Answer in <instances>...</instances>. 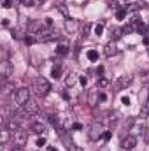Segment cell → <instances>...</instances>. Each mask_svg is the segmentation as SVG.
<instances>
[{"label":"cell","mask_w":149,"mask_h":151,"mask_svg":"<svg viewBox=\"0 0 149 151\" xmlns=\"http://www.w3.org/2000/svg\"><path fill=\"white\" fill-rule=\"evenodd\" d=\"M102 32H104V25H97L95 27V35H102Z\"/></svg>","instance_id":"cell-35"},{"label":"cell","mask_w":149,"mask_h":151,"mask_svg":"<svg viewBox=\"0 0 149 151\" xmlns=\"http://www.w3.org/2000/svg\"><path fill=\"white\" fill-rule=\"evenodd\" d=\"M21 107L25 109V113H28L30 116H32V114H37V113H39V104L35 102V100H32V99H30L27 104H23Z\"/></svg>","instance_id":"cell-11"},{"label":"cell","mask_w":149,"mask_h":151,"mask_svg":"<svg viewBox=\"0 0 149 151\" xmlns=\"http://www.w3.org/2000/svg\"><path fill=\"white\" fill-rule=\"evenodd\" d=\"M11 137H12V132L7 130V128H4L2 130V135H0V146H7V142H9Z\"/></svg>","instance_id":"cell-15"},{"label":"cell","mask_w":149,"mask_h":151,"mask_svg":"<svg viewBox=\"0 0 149 151\" xmlns=\"http://www.w3.org/2000/svg\"><path fill=\"white\" fill-rule=\"evenodd\" d=\"M47 151H58V150H56V148H53V146H49V148H47Z\"/></svg>","instance_id":"cell-47"},{"label":"cell","mask_w":149,"mask_h":151,"mask_svg":"<svg viewBox=\"0 0 149 151\" xmlns=\"http://www.w3.org/2000/svg\"><path fill=\"white\" fill-rule=\"evenodd\" d=\"M34 84H35V90H37V93L40 97H46V95L51 91V84H49V81L44 79V77H37Z\"/></svg>","instance_id":"cell-3"},{"label":"cell","mask_w":149,"mask_h":151,"mask_svg":"<svg viewBox=\"0 0 149 151\" xmlns=\"http://www.w3.org/2000/svg\"><path fill=\"white\" fill-rule=\"evenodd\" d=\"M144 130H146V125H144V119H142V118H140V119L132 121V125H130V128H128L130 135H133V137L142 135V134H144Z\"/></svg>","instance_id":"cell-5"},{"label":"cell","mask_w":149,"mask_h":151,"mask_svg":"<svg viewBox=\"0 0 149 151\" xmlns=\"http://www.w3.org/2000/svg\"><path fill=\"white\" fill-rule=\"evenodd\" d=\"M97 74H98V76L104 74V67H98V69H97Z\"/></svg>","instance_id":"cell-44"},{"label":"cell","mask_w":149,"mask_h":151,"mask_svg":"<svg viewBox=\"0 0 149 151\" xmlns=\"http://www.w3.org/2000/svg\"><path fill=\"white\" fill-rule=\"evenodd\" d=\"M25 42H27L28 46H32V44H35V42H37V39L34 37V35H28V37L25 39Z\"/></svg>","instance_id":"cell-33"},{"label":"cell","mask_w":149,"mask_h":151,"mask_svg":"<svg viewBox=\"0 0 149 151\" xmlns=\"http://www.w3.org/2000/svg\"><path fill=\"white\" fill-rule=\"evenodd\" d=\"M72 128H74V130H82V125H81V123H74Z\"/></svg>","instance_id":"cell-41"},{"label":"cell","mask_w":149,"mask_h":151,"mask_svg":"<svg viewBox=\"0 0 149 151\" xmlns=\"http://www.w3.org/2000/svg\"><path fill=\"white\" fill-rule=\"evenodd\" d=\"M98 151H111V148H109V146H100Z\"/></svg>","instance_id":"cell-43"},{"label":"cell","mask_w":149,"mask_h":151,"mask_svg":"<svg viewBox=\"0 0 149 151\" xmlns=\"http://www.w3.org/2000/svg\"><path fill=\"white\" fill-rule=\"evenodd\" d=\"M142 42H144V46H149V37H144L142 39Z\"/></svg>","instance_id":"cell-45"},{"label":"cell","mask_w":149,"mask_h":151,"mask_svg":"<svg viewBox=\"0 0 149 151\" xmlns=\"http://www.w3.org/2000/svg\"><path fill=\"white\" fill-rule=\"evenodd\" d=\"M133 30H135V27H133L132 23H128V25H125V27H123V32H125V34H132Z\"/></svg>","instance_id":"cell-31"},{"label":"cell","mask_w":149,"mask_h":151,"mask_svg":"<svg viewBox=\"0 0 149 151\" xmlns=\"http://www.w3.org/2000/svg\"><path fill=\"white\" fill-rule=\"evenodd\" d=\"M12 72V65L9 63V60H2L0 62V77H2V83L7 81V77Z\"/></svg>","instance_id":"cell-7"},{"label":"cell","mask_w":149,"mask_h":151,"mask_svg":"<svg viewBox=\"0 0 149 151\" xmlns=\"http://www.w3.org/2000/svg\"><path fill=\"white\" fill-rule=\"evenodd\" d=\"M11 151H23V148H18V146H14V148H12Z\"/></svg>","instance_id":"cell-46"},{"label":"cell","mask_w":149,"mask_h":151,"mask_svg":"<svg viewBox=\"0 0 149 151\" xmlns=\"http://www.w3.org/2000/svg\"><path fill=\"white\" fill-rule=\"evenodd\" d=\"M5 128L11 130V132H16V130H19V121L14 119V118H11V119L5 121Z\"/></svg>","instance_id":"cell-14"},{"label":"cell","mask_w":149,"mask_h":151,"mask_svg":"<svg viewBox=\"0 0 149 151\" xmlns=\"http://www.w3.org/2000/svg\"><path fill=\"white\" fill-rule=\"evenodd\" d=\"M30 128H32V132H35V134H42V132H46V125H44L42 121H35V123H32Z\"/></svg>","instance_id":"cell-17"},{"label":"cell","mask_w":149,"mask_h":151,"mask_svg":"<svg viewBox=\"0 0 149 151\" xmlns=\"http://www.w3.org/2000/svg\"><path fill=\"white\" fill-rule=\"evenodd\" d=\"M98 93H100V88H98V86H95L93 90H90V93H88V104H90L91 107L98 104Z\"/></svg>","instance_id":"cell-12"},{"label":"cell","mask_w":149,"mask_h":151,"mask_svg":"<svg viewBox=\"0 0 149 151\" xmlns=\"http://www.w3.org/2000/svg\"><path fill=\"white\" fill-rule=\"evenodd\" d=\"M27 141H28V134L25 132V130H16V132H12V144L14 146H18V148H23L25 144H27Z\"/></svg>","instance_id":"cell-4"},{"label":"cell","mask_w":149,"mask_h":151,"mask_svg":"<svg viewBox=\"0 0 149 151\" xmlns=\"http://www.w3.org/2000/svg\"><path fill=\"white\" fill-rule=\"evenodd\" d=\"M62 141H63V144H65V148L67 150H70V151H75V144H74V141L67 135V134H62Z\"/></svg>","instance_id":"cell-16"},{"label":"cell","mask_w":149,"mask_h":151,"mask_svg":"<svg viewBox=\"0 0 149 151\" xmlns=\"http://www.w3.org/2000/svg\"><path fill=\"white\" fill-rule=\"evenodd\" d=\"M79 81H81V84H82V86H86V83H88V79H86L84 76H81V77H79Z\"/></svg>","instance_id":"cell-42"},{"label":"cell","mask_w":149,"mask_h":151,"mask_svg":"<svg viewBox=\"0 0 149 151\" xmlns=\"http://www.w3.org/2000/svg\"><path fill=\"white\" fill-rule=\"evenodd\" d=\"M79 27H81V23L77 19H74V18H67L65 19V30H67V34H75L79 30Z\"/></svg>","instance_id":"cell-9"},{"label":"cell","mask_w":149,"mask_h":151,"mask_svg":"<svg viewBox=\"0 0 149 151\" xmlns=\"http://www.w3.org/2000/svg\"><path fill=\"white\" fill-rule=\"evenodd\" d=\"M121 104H123V106H130V99H128V97H123V99H121Z\"/></svg>","instance_id":"cell-40"},{"label":"cell","mask_w":149,"mask_h":151,"mask_svg":"<svg viewBox=\"0 0 149 151\" xmlns=\"http://www.w3.org/2000/svg\"><path fill=\"white\" fill-rule=\"evenodd\" d=\"M126 14H128V11H126V7H125V9H119V11L116 12V18H117V19H125Z\"/></svg>","instance_id":"cell-29"},{"label":"cell","mask_w":149,"mask_h":151,"mask_svg":"<svg viewBox=\"0 0 149 151\" xmlns=\"http://www.w3.org/2000/svg\"><path fill=\"white\" fill-rule=\"evenodd\" d=\"M146 4L144 2H133V4H128V7H126V11L128 12H135V11H139V9H142Z\"/></svg>","instance_id":"cell-19"},{"label":"cell","mask_w":149,"mask_h":151,"mask_svg":"<svg viewBox=\"0 0 149 151\" xmlns=\"http://www.w3.org/2000/svg\"><path fill=\"white\" fill-rule=\"evenodd\" d=\"M104 132H105V130H104V125H102L100 121H95V123H91L88 135H90L91 141H98V139L104 137Z\"/></svg>","instance_id":"cell-1"},{"label":"cell","mask_w":149,"mask_h":151,"mask_svg":"<svg viewBox=\"0 0 149 151\" xmlns=\"http://www.w3.org/2000/svg\"><path fill=\"white\" fill-rule=\"evenodd\" d=\"M135 146H137V137H133V135H126L121 141V148L123 150H133Z\"/></svg>","instance_id":"cell-10"},{"label":"cell","mask_w":149,"mask_h":151,"mask_svg":"<svg viewBox=\"0 0 149 151\" xmlns=\"http://www.w3.org/2000/svg\"><path fill=\"white\" fill-rule=\"evenodd\" d=\"M148 116H149V100H146V102L140 104V118L144 119V118H148Z\"/></svg>","instance_id":"cell-21"},{"label":"cell","mask_w":149,"mask_h":151,"mask_svg":"<svg viewBox=\"0 0 149 151\" xmlns=\"http://www.w3.org/2000/svg\"><path fill=\"white\" fill-rule=\"evenodd\" d=\"M105 100H107V95H105L104 91H100V93H98V102H105Z\"/></svg>","instance_id":"cell-38"},{"label":"cell","mask_w":149,"mask_h":151,"mask_svg":"<svg viewBox=\"0 0 149 151\" xmlns=\"http://www.w3.org/2000/svg\"><path fill=\"white\" fill-rule=\"evenodd\" d=\"M123 28H117V27H112L111 28V40H117V39L123 37Z\"/></svg>","instance_id":"cell-18"},{"label":"cell","mask_w":149,"mask_h":151,"mask_svg":"<svg viewBox=\"0 0 149 151\" xmlns=\"http://www.w3.org/2000/svg\"><path fill=\"white\" fill-rule=\"evenodd\" d=\"M148 95H149V90H148V88H146V90H144L142 93H139V100H140V104L148 100Z\"/></svg>","instance_id":"cell-30"},{"label":"cell","mask_w":149,"mask_h":151,"mask_svg":"<svg viewBox=\"0 0 149 151\" xmlns=\"http://www.w3.org/2000/svg\"><path fill=\"white\" fill-rule=\"evenodd\" d=\"M86 56H88L90 62H97V60H98V53H97L95 49H90V51L86 53Z\"/></svg>","instance_id":"cell-25"},{"label":"cell","mask_w":149,"mask_h":151,"mask_svg":"<svg viewBox=\"0 0 149 151\" xmlns=\"http://www.w3.org/2000/svg\"><path fill=\"white\" fill-rule=\"evenodd\" d=\"M28 100H30V90H28V88H19V90H16V102H18L19 106L27 104Z\"/></svg>","instance_id":"cell-6"},{"label":"cell","mask_w":149,"mask_h":151,"mask_svg":"<svg viewBox=\"0 0 149 151\" xmlns=\"http://www.w3.org/2000/svg\"><path fill=\"white\" fill-rule=\"evenodd\" d=\"M60 72H62L60 65H54V67L51 69V77H53V79H58V77H60Z\"/></svg>","instance_id":"cell-27"},{"label":"cell","mask_w":149,"mask_h":151,"mask_svg":"<svg viewBox=\"0 0 149 151\" xmlns=\"http://www.w3.org/2000/svg\"><path fill=\"white\" fill-rule=\"evenodd\" d=\"M133 83V76H130V74H123V76H119L117 79H116V83H114V90L116 91H121V90H126L130 84Z\"/></svg>","instance_id":"cell-2"},{"label":"cell","mask_w":149,"mask_h":151,"mask_svg":"<svg viewBox=\"0 0 149 151\" xmlns=\"http://www.w3.org/2000/svg\"><path fill=\"white\" fill-rule=\"evenodd\" d=\"M42 28H44V21H42V19H34L32 23H28V34L34 35V37L37 35Z\"/></svg>","instance_id":"cell-8"},{"label":"cell","mask_w":149,"mask_h":151,"mask_svg":"<svg viewBox=\"0 0 149 151\" xmlns=\"http://www.w3.org/2000/svg\"><path fill=\"white\" fill-rule=\"evenodd\" d=\"M37 146H39V148L46 146V137H39V139H37Z\"/></svg>","instance_id":"cell-36"},{"label":"cell","mask_w":149,"mask_h":151,"mask_svg":"<svg viewBox=\"0 0 149 151\" xmlns=\"http://www.w3.org/2000/svg\"><path fill=\"white\" fill-rule=\"evenodd\" d=\"M117 46H116V42L111 40L109 44H105V47H104V53H105V56H114V55H117Z\"/></svg>","instance_id":"cell-13"},{"label":"cell","mask_w":149,"mask_h":151,"mask_svg":"<svg viewBox=\"0 0 149 151\" xmlns=\"http://www.w3.org/2000/svg\"><path fill=\"white\" fill-rule=\"evenodd\" d=\"M4 9H11L12 7V0H4V5H2Z\"/></svg>","instance_id":"cell-37"},{"label":"cell","mask_w":149,"mask_h":151,"mask_svg":"<svg viewBox=\"0 0 149 151\" xmlns=\"http://www.w3.org/2000/svg\"><path fill=\"white\" fill-rule=\"evenodd\" d=\"M140 79H142V83H144L146 86H149V72H144V74H142V77H140Z\"/></svg>","instance_id":"cell-34"},{"label":"cell","mask_w":149,"mask_h":151,"mask_svg":"<svg viewBox=\"0 0 149 151\" xmlns=\"http://www.w3.org/2000/svg\"><path fill=\"white\" fill-rule=\"evenodd\" d=\"M111 137H112V134H111V132H107V130H105V132H104V137H102V139H104V141H109Z\"/></svg>","instance_id":"cell-39"},{"label":"cell","mask_w":149,"mask_h":151,"mask_svg":"<svg viewBox=\"0 0 149 151\" xmlns=\"http://www.w3.org/2000/svg\"><path fill=\"white\" fill-rule=\"evenodd\" d=\"M67 53H69V47H67V46H58V47H56V55H58V56H65Z\"/></svg>","instance_id":"cell-28"},{"label":"cell","mask_w":149,"mask_h":151,"mask_svg":"<svg viewBox=\"0 0 149 151\" xmlns=\"http://www.w3.org/2000/svg\"><path fill=\"white\" fill-rule=\"evenodd\" d=\"M148 56H149V47H148Z\"/></svg>","instance_id":"cell-48"},{"label":"cell","mask_w":149,"mask_h":151,"mask_svg":"<svg viewBox=\"0 0 149 151\" xmlns=\"http://www.w3.org/2000/svg\"><path fill=\"white\" fill-rule=\"evenodd\" d=\"M97 86H98L100 90L107 88V86H109V79H105V77H98V83H97Z\"/></svg>","instance_id":"cell-26"},{"label":"cell","mask_w":149,"mask_h":151,"mask_svg":"<svg viewBox=\"0 0 149 151\" xmlns=\"http://www.w3.org/2000/svg\"><path fill=\"white\" fill-rule=\"evenodd\" d=\"M46 0H23V5L27 7H34V5H42Z\"/></svg>","instance_id":"cell-23"},{"label":"cell","mask_w":149,"mask_h":151,"mask_svg":"<svg viewBox=\"0 0 149 151\" xmlns=\"http://www.w3.org/2000/svg\"><path fill=\"white\" fill-rule=\"evenodd\" d=\"M75 83H77V76L75 74H69L67 76V79H65V86H67V88L75 86Z\"/></svg>","instance_id":"cell-22"},{"label":"cell","mask_w":149,"mask_h":151,"mask_svg":"<svg viewBox=\"0 0 149 151\" xmlns=\"http://www.w3.org/2000/svg\"><path fill=\"white\" fill-rule=\"evenodd\" d=\"M137 32H139V34H142V35H144V34H146V32H148V27H146V25H144V23H140V25H139V27H137Z\"/></svg>","instance_id":"cell-32"},{"label":"cell","mask_w":149,"mask_h":151,"mask_svg":"<svg viewBox=\"0 0 149 151\" xmlns=\"http://www.w3.org/2000/svg\"><path fill=\"white\" fill-rule=\"evenodd\" d=\"M56 7H58V11L62 12V16H65V19H67V18H70V14H69V9H67V5H65V2H63V0H60Z\"/></svg>","instance_id":"cell-20"},{"label":"cell","mask_w":149,"mask_h":151,"mask_svg":"<svg viewBox=\"0 0 149 151\" xmlns=\"http://www.w3.org/2000/svg\"><path fill=\"white\" fill-rule=\"evenodd\" d=\"M2 88H4V93H12V90H14V83L5 81V83H2Z\"/></svg>","instance_id":"cell-24"}]
</instances>
